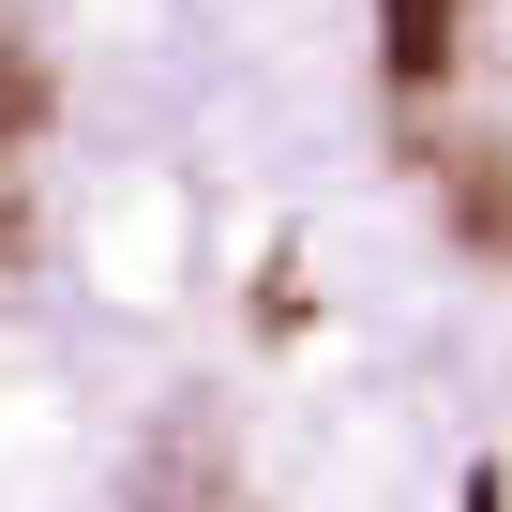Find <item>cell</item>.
<instances>
[{
	"instance_id": "cell-2",
	"label": "cell",
	"mask_w": 512,
	"mask_h": 512,
	"mask_svg": "<svg viewBox=\"0 0 512 512\" xmlns=\"http://www.w3.org/2000/svg\"><path fill=\"white\" fill-rule=\"evenodd\" d=\"M31 121H46V91H31V46H16V31H0V166H16V151H31Z\"/></svg>"
},
{
	"instance_id": "cell-1",
	"label": "cell",
	"mask_w": 512,
	"mask_h": 512,
	"mask_svg": "<svg viewBox=\"0 0 512 512\" xmlns=\"http://www.w3.org/2000/svg\"><path fill=\"white\" fill-rule=\"evenodd\" d=\"M452 31H467V0H377V61H392V91H437V76H452Z\"/></svg>"
}]
</instances>
